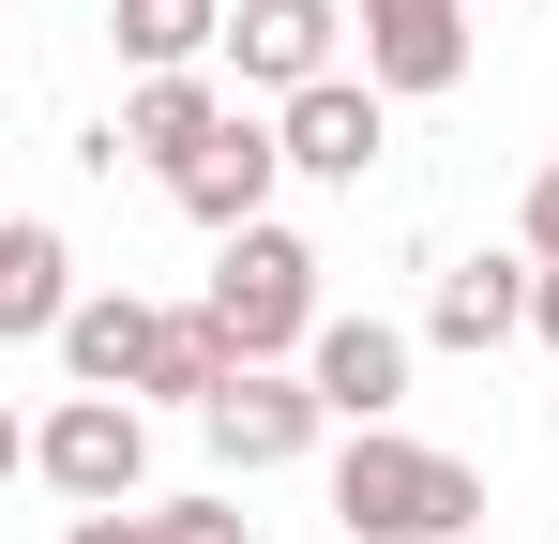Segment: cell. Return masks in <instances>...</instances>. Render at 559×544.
<instances>
[{
	"mask_svg": "<svg viewBox=\"0 0 559 544\" xmlns=\"http://www.w3.org/2000/svg\"><path fill=\"white\" fill-rule=\"evenodd\" d=\"M333 515H348V544H468L484 530V469L439 439H393V424H348Z\"/></svg>",
	"mask_w": 559,
	"mask_h": 544,
	"instance_id": "1",
	"label": "cell"
},
{
	"mask_svg": "<svg viewBox=\"0 0 559 544\" xmlns=\"http://www.w3.org/2000/svg\"><path fill=\"white\" fill-rule=\"evenodd\" d=\"M197 318H212L242 363L318 348V243H287V227H242V243H212V303H197Z\"/></svg>",
	"mask_w": 559,
	"mask_h": 544,
	"instance_id": "2",
	"label": "cell"
},
{
	"mask_svg": "<svg viewBox=\"0 0 559 544\" xmlns=\"http://www.w3.org/2000/svg\"><path fill=\"white\" fill-rule=\"evenodd\" d=\"M31 484L76 499V515L136 499V484H152V424H136V393H61V409L31 424Z\"/></svg>",
	"mask_w": 559,
	"mask_h": 544,
	"instance_id": "3",
	"label": "cell"
},
{
	"mask_svg": "<svg viewBox=\"0 0 559 544\" xmlns=\"http://www.w3.org/2000/svg\"><path fill=\"white\" fill-rule=\"evenodd\" d=\"M318 424H333V393H318V378H287V363H242V378L197 409L212 469H242V484H258V469H302V453H318Z\"/></svg>",
	"mask_w": 559,
	"mask_h": 544,
	"instance_id": "4",
	"label": "cell"
},
{
	"mask_svg": "<svg viewBox=\"0 0 559 544\" xmlns=\"http://www.w3.org/2000/svg\"><path fill=\"white\" fill-rule=\"evenodd\" d=\"M273 181H302V167H287V121H227L212 152L167 167V197H182L212 243H242V227H273Z\"/></svg>",
	"mask_w": 559,
	"mask_h": 544,
	"instance_id": "5",
	"label": "cell"
},
{
	"mask_svg": "<svg viewBox=\"0 0 559 544\" xmlns=\"http://www.w3.org/2000/svg\"><path fill=\"white\" fill-rule=\"evenodd\" d=\"M393 91L378 76H318V91H287V167L302 181H364L378 152H393V121H378Z\"/></svg>",
	"mask_w": 559,
	"mask_h": 544,
	"instance_id": "6",
	"label": "cell"
},
{
	"mask_svg": "<svg viewBox=\"0 0 559 544\" xmlns=\"http://www.w3.org/2000/svg\"><path fill=\"white\" fill-rule=\"evenodd\" d=\"M364 76L378 91H454L468 76V0H364Z\"/></svg>",
	"mask_w": 559,
	"mask_h": 544,
	"instance_id": "7",
	"label": "cell"
},
{
	"mask_svg": "<svg viewBox=\"0 0 559 544\" xmlns=\"http://www.w3.org/2000/svg\"><path fill=\"white\" fill-rule=\"evenodd\" d=\"M333 0H227V61H242V91H318L333 76Z\"/></svg>",
	"mask_w": 559,
	"mask_h": 544,
	"instance_id": "8",
	"label": "cell"
},
{
	"mask_svg": "<svg viewBox=\"0 0 559 544\" xmlns=\"http://www.w3.org/2000/svg\"><path fill=\"white\" fill-rule=\"evenodd\" d=\"M302 378L333 393V424H393V393H408V333H393V318H318Z\"/></svg>",
	"mask_w": 559,
	"mask_h": 544,
	"instance_id": "9",
	"label": "cell"
},
{
	"mask_svg": "<svg viewBox=\"0 0 559 544\" xmlns=\"http://www.w3.org/2000/svg\"><path fill=\"white\" fill-rule=\"evenodd\" d=\"M152 348H167V303H136V287H106V303L61 318V378H76V393H136Z\"/></svg>",
	"mask_w": 559,
	"mask_h": 544,
	"instance_id": "10",
	"label": "cell"
},
{
	"mask_svg": "<svg viewBox=\"0 0 559 544\" xmlns=\"http://www.w3.org/2000/svg\"><path fill=\"white\" fill-rule=\"evenodd\" d=\"M530 303H545V258H468V272H439L424 333L439 348H499V333H530Z\"/></svg>",
	"mask_w": 559,
	"mask_h": 544,
	"instance_id": "11",
	"label": "cell"
},
{
	"mask_svg": "<svg viewBox=\"0 0 559 544\" xmlns=\"http://www.w3.org/2000/svg\"><path fill=\"white\" fill-rule=\"evenodd\" d=\"M61 318H76V258H61L46 212H15V227H0V333H15V348H31V333L61 348Z\"/></svg>",
	"mask_w": 559,
	"mask_h": 544,
	"instance_id": "12",
	"label": "cell"
},
{
	"mask_svg": "<svg viewBox=\"0 0 559 544\" xmlns=\"http://www.w3.org/2000/svg\"><path fill=\"white\" fill-rule=\"evenodd\" d=\"M106 46H121L136 76H197V61L227 46V0H121V15H106Z\"/></svg>",
	"mask_w": 559,
	"mask_h": 544,
	"instance_id": "13",
	"label": "cell"
},
{
	"mask_svg": "<svg viewBox=\"0 0 559 544\" xmlns=\"http://www.w3.org/2000/svg\"><path fill=\"white\" fill-rule=\"evenodd\" d=\"M212 137H227V106H212V76H136V106H121V152L182 167V152H212Z\"/></svg>",
	"mask_w": 559,
	"mask_h": 544,
	"instance_id": "14",
	"label": "cell"
},
{
	"mask_svg": "<svg viewBox=\"0 0 559 544\" xmlns=\"http://www.w3.org/2000/svg\"><path fill=\"white\" fill-rule=\"evenodd\" d=\"M152 544H242V515H227V499H167V515H152Z\"/></svg>",
	"mask_w": 559,
	"mask_h": 544,
	"instance_id": "15",
	"label": "cell"
},
{
	"mask_svg": "<svg viewBox=\"0 0 559 544\" xmlns=\"http://www.w3.org/2000/svg\"><path fill=\"white\" fill-rule=\"evenodd\" d=\"M530 258L559 272V152H545V181H530Z\"/></svg>",
	"mask_w": 559,
	"mask_h": 544,
	"instance_id": "16",
	"label": "cell"
},
{
	"mask_svg": "<svg viewBox=\"0 0 559 544\" xmlns=\"http://www.w3.org/2000/svg\"><path fill=\"white\" fill-rule=\"evenodd\" d=\"M61 544H152V515H121V499H106V515H76Z\"/></svg>",
	"mask_w": 559,
	"mask_h": 544,
	"instance_id": "17",
	"label": "cell"
},
{
	"mask_svg": "<svg viewBox=\"0 0 559 544\" xmlns=\"http://www.w3.org/2000/svg\"><path fill=\"white\" fill-rule=\"evenodd\" d=\"M530 333H545V348H559V272H545V303H530Z\"/></svg>",
	"mask_w": 559,
	"mask_h": 544,
	"instance_id": "18",
	"label": "cell"
},
{
	"mask_svg": "<svg viewBox=\"0 0 559 544\" xmlns=\"http://www.w3.org/2000/svg\"><path fill=\"white\" fill-rule=\"evenodd\" d=\"M333 544H348V530H333Z\"/></svg>",
	"mask_w": 559,
	"mask_h": 544,
	"instance_id": "19",
	"label": "cell"
}]
</instances>
